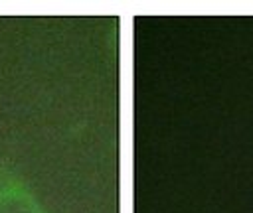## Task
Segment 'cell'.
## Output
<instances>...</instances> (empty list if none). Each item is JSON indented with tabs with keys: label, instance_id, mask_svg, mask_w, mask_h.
I'll use <instances>...</instances> for the list:
<instances>
[{
	"label": "cell",
	"instance_id": "6da1fadb",
	"mask_svg": "<svg viewBox=\"0 0 253 213\" xmlns=\"http://www.w3.org/2000/svg\"><path fill=\"white\" fill-rule=\"evenodd\" d=\"M0 213H45L26 183L0 168Z\"/></svg>",
	"mask_w": 253,
	"mask_h": 213
}]
</instances>
